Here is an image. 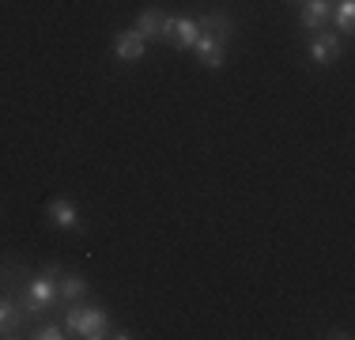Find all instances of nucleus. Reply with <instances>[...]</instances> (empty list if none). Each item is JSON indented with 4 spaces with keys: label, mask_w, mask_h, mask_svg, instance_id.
<instances>
[{
    "label": "nucleus",
    "mask_w": 355,
    "mask_h": 340,
    "mask_svg": "<svg viewBox=\"0 0 355 340\" xmlns=\"http://www.w3.org/2000/svg\"><path fill=\"white\" fill-rule=\"evenodd\" d=\"M23 303H27V314H46L57 303V276L53 272H42V276L31 280L27 291H23Z\"/></svg>",
    "instance_id": "1"
},
{
    "label": "nucleus",
    "mask_w": 355,
    "mask_h": 340,
    "mask_svg": "<svg viewBox=\"0 0 355 340\" xmlns=\"http://www.w3.org/2000/svg\"><path fill=\"white\" fill-rule=\"evenodd\" d=\"M76 337H83V340H103V337H110V318H106L103 306H83V303H80Z\"/></svg>",
    "instance_id": "2"
},
{
    "label": "nucleus",
    "mask_w": 355,
    "mask_h": 340,
    "mask_svg": "<svg viewBox=\"0 0 355 340\" xmlns=\"http://www.w3.org/2000/svg\"><path fill=\"white\" fill-rule=\"evenodd\" d=\"M193 53H197V61L205 65V68H223L227 61V42L219 38V34H208V31H200V38L193 42Z\"/></svg>",
    "instance_id": "3"
},
{
    "label": "nucleus",
    "mask_w": 355,
    "mask_h": 340,
    "mask_svg": "<svg viewBox=\"0 0 355 340\" xmlns=\"http://www.w3.org/2000/svg\"><path fill=\"white\" fill-rule=\"evenodd\" d=\"M299 27L302 31H325L329 15H333V4L329 0H299Z\"/></svg>",
    "instance_id": "4"
},
{
    "label": "nucleus",
    "mask_w": 355,
    "mask_h": 340,
    "mask_svg": "<svg viewBox=\"0 0 355 340\" xmlns=\"http://www.w3.org/2000/svg\"><path fill=\"white\" fill-rule=\"evenodd\" d=\"M144 49H148V38H140L132 27L121 31L114 38V57H117V61H125V65H137L140 57H144Z\"/></svg>",
    "instance_id": "5"
},
{
    "label": "nucleus",
    "mask_w": 355,
    "mask_h": 340,
    "mask_svg": "<svg viewBox=\"0 0 355 340\" xmlns=\"http://www.w3.org/2000/svg\"><path fill=\"white\" fill-rule=\"evenodd\" d=\"M49 223L57 227V231H76L80 227V212H76V204L69 197H57V201H49Z\"/></svg>",
    "instance_id": "6"
},
{
    "label": "nucleus",
    "mask_w": 355,
    "mask_h": 340,
    "mask_svg": "<svg viewBox=\"0 0 355 340\" xmlns=\"http://www.w3.org/2000/svg\"><path fill=\"white\" fill-rule=\"evenodd\" d=\"M336 53H340V38H336L333 31H314V42H310V61H314V65H329V61H336Z\"/></svg>",
    "instance_id": "7"
},
{
    "label": "nucleus",
    "mask_w": 355,
    "mask_h": 340,
    "mask_svg": "<svg viewBox=\"0 0 355 340\" xmlns=\"http://www.w3.org/2000/svg\"><path fill=\"white\" fill-rule=\"evenodd\" d=\"M91 291V284L83 276H76V272H61L57 276V299L61 303H83Z\"/></svg>",
    "instance_id": "8"
},
{
    "label": "nucleus",
    "mask_w": 355,
    "mask_h": 340,
    "mask_svg": "<svg viewBox=\"0 0 355 340\" xmlns=\"http://www.w3.org/2000/svg\"><path fill=\"white\" fill-rule=\"evenodd\" d=\"M200 38V23L197 15H174V34H171V46L178 49H193V42Z\"/></svg>",
    "instance_id": "9"
},
{
    "label": "nucleus",
    "mask_w": 355,
    "mask_h": 340,
    "mask_svg": "<svg viewBox=\"0 0 355 340\" xmlns=\"http://www.w3.org/2000/svg\"><path fill=\"white\" fill-rule=\"evenodd\" d=\"M197 23H200V31H208V34H219V38H234V19L227 12H205V15H197Z\"/></svg>",
    "instance_id": "10"
},
{
    "label": "nucleus",
    "mask_w": 355,
    "mask_h": 340,
    "mask_svg": "<svg viewBox=\"0 0 355 340\" xmlns=\"http://www.w3.org/2000/svg\"><path fill=\"white\" fill-rule=\"evenodd\" d=\"M163 15H166V12H159V8H148V12H140V19H137V27H132V31H137L140 38H151V42H155L159 31H163Z\"/></svg>",
    "instance_id": "11"
},
{
    "label": "nucleus",
    "mask_w": 355,
    "mask_h": 340,
    "mask_svg": "<svg viewBox=\"0 0 355 340\" xmlns=\"http://www.w3.org/2000/svg\"><path fill=\"white\" fill-rule=\"evenodd\" d=\"M15 329H19V310H15L12 299L0 295V337H19Z\"/></svg>",
    "instance_id": "12"
},
{
    "label": "nucleus",
    "mask_w": 355,
    "mask_h": 340,
    "mask_svg": "<svg viewBox=\"0 0 355 340\" xmlns=\"http://www.w3.org/2000/svg\"><path fill=\"white\" fill-rule=\"evenodd\" d=\"M336 12L329 15V19H336V31L340 34H352V23H355V0H340V4H333Z\"/></svg>",
    "instance_id": "13"
},
{
    "label": "nucleus",
    "mask_w": 355,
    "mask_h": 340,
    "mask_svg": "<svg viewBox=\"0 0 355 340\" xmlns=\"http://www.w3.org/2000/svg\"><path fill=\"white\" fill-rule=\"evenodd\" d=\"M31 337H38V340H61V337H69V329L61 325V321H49V325H42V329H35Z\"/></svg>",
    "instance_id": "14"
},
{
    "label": "nucleus",
    "mask_w": 355,
    "mask_h": 340,
    "mask_svg": "<svg viewBox=\"0 0 355 340\" xmlns=\"http://www.w3.org/2000/svg\"><path fill=\"white\" fill-rule=\"evenodd\" d=\"M329 4H340V0H329Z\"/></svg>",
    "instance_id": "15"
}]
</instances>
